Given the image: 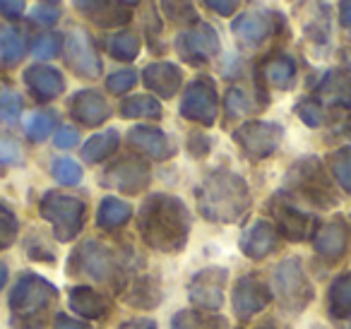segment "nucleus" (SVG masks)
I'll return each instance as SVG.
<instances>
[{"label":"nucleus","instance_id":"f257e3e1","mask_svg":"<svg viewBox=\"0 0 351 329\" xmlns=\"http://www.w3.org/2000/svg\"><path fill=\"white\" fill-rule=\"evenodd\" d=\"M142 241L159 252L181 250L191 233V212L178 197L152 195L137 212Z\"/></svg>","mask_w":351,"mask_h":329},{"label":"nucleus","instance_id":"f03ea898","mask_svg":"<svg viewBox=\"0 0 351 329\" xmlns=\"http://www.w3.org/2000/svg\"><path fill=\"white\" fill-rule=\"evenodd\" d=\"M248 185L241 175L231 171H215L197 188V207L202 217L210 221H239L248 212Z\"/></svg>","mask_w":351,"mask_h":329},{"label":"nucleus","instance_id":"7ed1b4c3","mask_svg":"<svg viewBox=\"0 0 351 329\" xmlns=\"http://www.w3.org/2000/svg\"><path fill=\"white\" fill-rule=\"evenodd\" d=\"M56 300V289L39 274L25 271L10 293V310L15 313V329H44L46 313Z\"/></svg>","mask_w":351,"mask_h":329},{"label":"nucleus","instance_id":"20e7f679","mask_svg":"<svg viewBox=\"0 0 351 329\" xmlns=\"http://www.w3.org/2000/svg\"><path fill=\"white\" fill-rule=\"evenodd\" d=\"M39 212L46 221L53 226V233L58 241L68 243L82 231L84 223V202L73 195L63 193H46L39 204Z\"/></svg>","mask_w":351,"mask_h":329},{"label":"nucleus","instance_id":"39448f33","mask_svg":"<svg viewBox=\"0 0 351 329\" xmlns=\"http://www.w3.org/2000/svg\"><path fill=\"white\" fill-rule=\"evenodd\" d=\"M272 291L274 298L279 300V305L291 313L303 310L313 300V286L308 281L306 271L301 267V260L291 257V260L279 262V267L274 269L272 276Z\"/></svg>","mask_w":351,"mask_h":329},{"label":"nucleus","instance_id":"423d86ee","mask_svg":"<svg viewBox=\"0 0 351 329\" xmlns=\"http://www.w3.org/2000/svg\"><path fill=\"white\" fill-rule=\"evenodd\" d=\"M289 188L296 190L298 195H303L308 202L317 204V207H335L337 204L330 180H327L325 171H322L320 161H317L315 156L298 161V164L289 171Z\"/></svg>","mask_w":351,"mask_h":329},{"label":"nucleus","instance_id":"0eeeda50","mask_svg":"<svg viewBox=\"0 0 351 329\" xmlns=\"http://www.w3.org/2000/svg\"><path fill=\"white\" fill-rule=\"evenodd\" d=\"M234 140L239 142V147L250 156V159H265L269 156L282 142V127L277 123H263L253 121L241 125L234 132Z\"/></svg>","mask_w":351,"mask_h":329},{"label":"nucleus","instance_id":"6e6552de","mask_svg":"<svg viewBox=\"0 0 351 329\" xmlns=\"http://www.w3.org/2000/svg\"><path fill=\"white\" fill-rule=\"evenodd\" d=\"M181 113L193 123L200 125H215L217 121V89L215 82L207 77H200L191 82L181 101Z\"/></svg>","mask_w":351,"mask_h":329},{"label":"nucleus","instance_id":"1a4fd4ad","mask_svg":"<svg viewBox=\"0 0 351 329\" xmlns=\"http://www.w3.org/2000/svg\"><path fill=\"white\" fill-rule=\"evenodd\" d=\"M176 51H178V56L186 63L202 65L219 53V36H217V32L210 25L202 22V25H195L193 29L183 32L176 39Z\"/></svg>","mask_w":351,"mask_h":329},{"label":"nucleus","instance_id":"9d476101","mask_svg":"<svg viewBox=\"0 0 351 329\" xmlns=\"http://www.w3.org/2000/svg\"><path fill=\"white\" fill-rule=\"evenodd\" d=\"M149 166L140 159H121L116 161L113 166H108L101 175V185L104 188H113L118 193H128V195H135L140 190H145L149 185Z\"/></svg>","mask_w":351,"mask_h":329},{"label":"nucleus","instance_id":"9b49d317","mask_svg":"<svg viewBox=\"0 0 351 329\" xmlns=\"http://www.w3.org/2000/svg\"><path fill=\"white\" fill-rule=\"evenodd\" d=\"M65 60L73 68V73H77L80 77L94 80L101 75V58H99L97 49H94L92 39H89L87 32L73 29L65 36Z\"/></svg>","mask_w":351,"mask_h":329},{"label":"nucleus","instance_id":"f8f14e48","mask_svg":"<svg viewBox=\"0 0 351 329\" xmlns=\"http://www.w3.org/2000/svg\"><path fill=\"white\" fill-rule=\"evenodd\" d=\"M282 27V17L277 12L258 10V12H245V15L234 20V34L239 36L243 44L248 46H260L267 36H272L274 32Z\"/></svg>","mask_w":351,"mask_h":329},{"label":"nucleus","instance_id":"ddd939ff","mask_svg":"<svg viewBox=\"0 0 351 329\" xmlns=\"http://www.w3.org/2000/svg\"><path fill=\"white\" fill-rule=\"evenodd\" d=\"M75 262H77L80 271L97 281H106L111 279L113 269H116V257H113V250L104 243L97 241H87L77 247L75 252Z\"/></svg>","mask_w":351,"mask_h":329},{"label":"nucleus","instance_id":"4468645a","mask_svg":"<svg viewBox=\"0 0 351 329\" xmlns=\"http://www.w3.org/2000/svg\"><path fill=\"white\" fill-rule=\"evenodd\" d=\"M272 300L269 289L255 276H243V279L236 281L234 286V313L241 319L253 317L263 308H267V303Z\"/></svg>","mask_w":351,"mask_h":329},{"label":"nucleus","instance_id":"2eb2a0df","mask_svg":"<svg viewBox=\"0 0 351 329\" xmlns=\"http://www.w3.org/2000/svg\"><path fill=\"white\" fill-rule=\"evenodd\" d=\"M70 111H73L75 121H80L82 125H89V127L101 125V123L108 121V116H111L108 101L99 92H92V89H84V92L75 94L73 103H70Z\"/></svg>","mask_w":351,"mask_h":329},{"label":"nucleus","instance_id":"dca6fc26","mask_svg":"<svg viewBox=\"0 0 351 329\" xmlns=\"http://www.w3.org/2000/svg\"><path fill=\"white\" fill-rule=\"evenodd\" d=\"M130 145L135 149H140L142 154H147L149 159L164 161L169 156H173L176 147L169 142V137L159 130V127H149V125H137L130 130Z\"/></svg>","mask_w":351,"mask_h":329},{"label":"nucleus","instance_id":"f3484780","mask_svg":"<svg viewBox=\"0 0 351 329\" xmlns=\"http://www.w3.org/2000/svg\"><path fill=\"white\" fill-rule=\"evenodd\" d=\"M25 82L32 89V94L41 101H51V99L60 97L65 89L63 75L51 65H32L25 73Z\"/></svg>","mask_w":351,"mask_h":329},{"label":"nucleus","instance_id":"a211bd4d","mask_svg":"<svg viewBox=\"0 0 351 329\" xmlns=\"http://www.w3.org/2000/svg\"><path fill=\"white\" fill-rule=\"evenodd\" d=\"M142 80H145L147 89H152L156 97L171 99L178 92V87H181L183 75H181V68L173 63H152L145 68Z\"/></svg>","mask_w":351,"mask_h":329},{"label":"nucleus","instance_id":"6ab92c4d","mask_svg":"<svg viewBox=\"0 0 351 329\" xmlns=\"http://www.w3.org/2000/svg\"><path fill=\"white\" fill-rule=\"evenodd\" d=\"M269 207H272V212H274L279 231H282L289 241H303V238L311 236L313 219L308 217V214L298 212V209L291 207V204H282L279 199L269 202Z\"/></svg>","mask_w":351,"mask_h":329},{"label":"nucleus","instance_id":"aec40b11","mask_svg":"<svg viewBox=\"0 0 351 329\" xmlns=\"http://www.w3.org/2000/svg\"><path fill=\"white\" fill-rule=\"evenodd\" d=\"M219 271L221 269H207V271H200V274L193 279L191 300L197 305V308H205V310L221 308V303H224V295H221L224 281H217L215 284V276L219 274Z\"/></svg>","mask_w":351,"mask_h":329},{"label":"nucleus","instance_id":"412c9836","mask_svg":"<svg viewBox=\"0 0 351 329\" xmlns=\"http://www.w3.org/2000/svg\"><path fill=\"white\" fill-rule=\"evenodd\" d=\"M274 243H277L274 226L260 219L253 226H248V231L241 236V250L248 257H253V260H263L265 255H269L274 250Z\"/></svg>","mask_w":351,"mask_h":329},{"label":"nucleus","instance_id":"4be33fe9","mask_svg":"<svg viewBox=\"0 0 351 329\" xmlns=\"http://www.w3.org/2000/svg\"><path fill=\"white\" fill-rule=\"evenodd\" d=\"M68 303H70V310L77 313L80 317L97 319V317H104L106 313H111V300L104 293H99V291L87 289V286H77V289L70 291Z\"/></svg>","mask_w":351,"mask_h":329},{"label":"nucleus","instance_id":"5701e85b","mask_svg":"<svg viewBox=\"0 0 351 329\" xmlns=\"http://www.w3.org/2000/svg\"><path fill=\"white\" fill-rule=\"evenodd\" d=\"M346 236H349L346 223L341 221V219H335V221L325 223V226L315 233L313 245H315V250L320 252L322 257L337 260V257H341L346 250Z\"/></svg>","mask_w":351,"mask_h":329},{"label":"nucleus","instance_id":"b1692460","mask_svg":"<svg viewBox=\"0 0 351 329\" xmlns=\"http://www.w3.org/2000/svg\"><path fill=\"white\" fill-rule=\"evenodd\" d=\"M317 89H320V94L330 103L351 108V75H346L344 70H332V73H327Z\"/></svg>","mask_w":351,"mask_h":329},{"label":"nucleus","instance_id":"393cba45","mask_svg":"<svg viewBox=\"0 0 351 329\" xmlns=\"http://www.w3.org/2000/svg\"><path fill=\"white\" fill-rule=\"evenodd\" d=\"M263 75H265V82L274 89H289L296 77V63H293L291 56H272V58L265 63L263 68Z\"/></svg>","mask_w":351,"mask_h":329},{"label":"nucleus","instance_id":"a878e982","mask_svg":"<svg viewBox=\"0 0 351 329\" xmlns=\"http://www.w3.org/2000/svg\"><path fill=\"white\" fill-rule=\"evenodd\" d=\"M118 142H121V137H118V130L99 132V135L89 137V140L84 142L82 159L89 161V164H99V161L108 159V156H111L113 151L118 149Z\"/></svg>","mask_w":351,"mask_h":329},{"label":"nucleus","instance_id":"bb28decb","mask_svg":"<svg viewBox=\"0 0 351 329\" xmlns=\"http://www.w3.org/2000/svg\"><path fill=\"white\" fill-rule=\"evenodd\" d=\"M132 217V207L125 202V199L118 197H106L101 204H99V214H97V223L106 231H113V228L128 223Z\"/></svg>","mask_w":351,"mask_h":329},{"label":"nucleus","instance_id":"cd10ccee","mask_svg":"<svg viewBox=\"0 0 351 329\" xmlns=\"http://www.w3.org/2000/svg\"><path fill=\"white\" fill-rule=\"evenodd\" d=\"M327 305L335 317H351V271L332 281Z\"/></svg>","mask_w":351,"mask_h":329},{"label":"nucleus","instance_id":"c85d7f7f","mask_svg":"<svg viewBox=\"0 0 351 329\" xmlns=\"http://www.w3.org/2000/svg\"><path fill=\"white\" fill-rule=\"evenodd\" d=\"M159 284H156L154 279H149V276H142V279H137L135 284L130 286V291L125 293V300L130 305H135V308H154L156 303H159Z\"/></svg>","mask_w":351,"mask_h":329},{"label":"nucleus","instance_id":"c756f323","mask_svg":"<svg viewBox=\"0 0 351 329\" xmlns=\"http://www.w3.org/2000/svg\"><path fill=\"white\" fill-rule=\"evenodd\" d=\"M25 56V39L15 27H0V60L15 65Z\"/></svg>","mask_w":351,"mask_h":329},{"label":"nucleus","instance_id":"7c9ffc66","mask_svg":"<svg viewBox=\"0 0 351 329\" xmlns=\"http://www.w3.org/2000/svg\"><path fill=\"white\" fill-rule=\"evenodd\" d=\"M121 116L123 118H159L161 116V103L154 97L147 94H137L121 103Z\"/></svg>","mask_w":351,"mask_h":329},{"label":"nucleus","instance_id":"2f4dec72","mask_svg":"<svg viewBox=\"0 0 351 329\" xmlns=\"http://www.w3.org/2000/svg\"><path fill=\"white\" fill-rule=\"evenodd\" d=\"M106 49L113 58L125 60L128 63V60H135L137 53H140V39H137V34H132V32H118V34H113L111 39L106 41Z\"/></svg>","mask_w":351,"mask_h":329},{"label":"nucleus","instance_id":"473e14b6","mask_svg":"<svg viewBox=\"0 0 351 329\" xmlns=\"http://www.w3.org/2000/svg\"><path fill=\"white\" fill-rule=\"evenodd\" d=\"M327 164H330V171L337 178V183L346 193H351V147H341V149L332 151Z\"/></svg>","mask_w":351,"mask_h":329},{"label":"nucleus","instance_id":"72a5a7b5","mask_svg":"<svg viewBox=\"0 0 351 329\" xmlns=\"http://www.w3.org/2000/svg\"><path fill=\"white\" fill-rule=\"evenodd\" d=\"M161 10L173 25H193L197 20L195 3L193 0H159Z\"/></svg>","mask_w":351,"mask_h":329},{"label":"nucleus","instance_id":"f704fd0d","mask_svg":"<svg viewBox=\"0 0 351 329\" xmlns=\"http://www.w3.org/2000/svg\"><path fill=\"white\" fill-rule=\"evenodd\" d=\"M53 127H56V113L53 111H36L25 121L27 137L34 140V142L46 140V137L53 132Z\"/></svg>","mask_w":351,"mask_h":329},{"label":"nucleus","instance_id":"c9c22d12","mask_svg":"<svg viewBox=\"0 0 351 329\" xmlns=\"http://www.w3.org/2000/svg\"><path fill=\"white\" fill-rule=\"evenodd\" d=\"M87 15L92 17L99 27H118V25H125V22L130 20V12L128 10H121V8H116V5H108V3H104V0H99Z\"/></svg>","mask_w":351,"mask_h":329},{"label":"nucleus","instance_id":"e433bc0d","mask_svg":"<svg viewBox=\"0 0 351 329\" xmlns=\"http://www.w3.org/2000/svg\"><path fill=\"white\" fill-rule=\"evenodd\" d=\"M51 173L60 185H77L82 180V169L73 159H56L51 164Z\"/></svg>","mask_w":351,"mask_h":329},{"label":"nucleus","instance_id":"4c0bfd02","mask_svg":"<svg viewBox=\"0 0 351 329\" xmlns=\"http://www.w3.org/2000/svg\"><path fill=\"white\" fill-rule=\"evenodd\" d=\"M17 231H20V221H17L15 212L8 204L0 202V247H8L15 241Z\"/></svg>","mask_w":351,"mask_h":329},{"label":"nucleus","instance_id":"58836bf2","mask_svg":"<svg viewBox=\"0 0 351 329\" xmlns=\"http://www.w3.org/2000/svg\"><path fill=\"white\" fill-rule=\"evenodd\" d=\"M58 51H60V39L56 34H41L39 39L34 41V46H32V53H34L39 60L56 58Z\"/></svg>","mask_w":351,"mask_h":329},{"label":"nucleus","instance_id":"ea45409f","mask_svg":"<svg viewBox=\"0 0 351 329\" xmlns=\"http://www.w3.org/2000/svg\"><path fill=\"white\" fill-rule=\"evenodd\" d=\"M137 82V75L132 73V70H118V73H113L111 77L106 80V87L108 92L113 94H125L128 89H132Z\"/></svg>","mask_w":351,"mask_h":329},{"label":"nucleus","instance_id":"a19ab883","mask_svg":"<svg viewBox=\"0 0 351 329\" xmlns=\"http://www.w3.org/2000/svg\"><path fill=\"white\" fill-rule=\"evenodd\" d=\"M296 113H298V118H301V121L306 123L308 127H317L322 123V108L317 106L315 101H311V99H306V101L298 103Z\"/></svg>","mask_w":351,"mask_h":329},{"label":"nucleus","instance_id":"79ce46f5","mask_svg":"<svg viewBox=\"0 0 351 329\" xmlns=\"http://www.w3.org/2000/svg\"><path fill=\"white\" fill-rule=\"evenodd\" d=\"M226 106H229L231 116H241L243 111H248V99L243 97L241 89H231L229 97H226Z\"/></svg>","mask_w":351,"mask_h":329},{"label":"nucleus","instance_id":"37998d69","mask_svg":"<svg viewBox=\"0 0 351 329\" xmlns=\"http://www.w3.org/2000/svg\"><path fill=\"white\" fill-rule=\"evenodd\" d=\"M77 142H80V132L75 127H60L56 132V147H60V149H73Z\"/></svg>","mask_w":351,"mask_h":329},{"label":"nucleus","instance_id":"c03bdc74","mask_svg":"<svg viewBox=\"0 0 351 329\" xmlns=\"http://www.w3.org/2000/svg\"><path fill=\"white\" fill-rule=\"evenodd\" d=\"M0 161L3 164H17L20 161V147L15 140H0Z\"/></svg>","mask_w":351,"mask_h":329},{"label":"nucleus","instance_id":"a18cd8bd","mask_svg":"<svg viewBox=\"0 0 351 329\" xmlns=\"http://www.w3.org/2000/svg\"><path fill=\"white\" fill-rule=\"evenodd\" d=\"M32 17H34L36 22H41V25H53V22H58L60 10L53 5H36L34 12H32Z\"/></svg>","mask_w":351,"mask_h":329},{"label":"nucleus","instance_id":"49530a36","mask_svg":"<svg viewBox=\"0 0 351 329\" xmlns=\"http://www.w3.org/2000/svg\"><path fill=\"white\" fill-rule=\"evenodd\" d=\"M210 10H215L217 15H224V17H229V15H234L236 12V8H239V3L241 0H202Z\"/></svg>","mask_w":351,"mask_h":329},{"label":"nucleus","instance_id":"de8ad7c7","mask_svg":"<svg viewBox=\"0 0 351 329\" xmlns=\"http://www.w3.org/2000/svg\"><path fill=\"white\" fill-rule=\"evenodd\" d=\"M25 12V0H0V15L17 20Z\"/></svg>","mask_w":351,"mask_h":329},{"label":"nucleus","instance_id":"09e8293b","mask_svg":"<svg viewBox=\"0 0 351 329\" xmlns=\"http://www.w3.org/2000/svg\"><path fill=\"white\" fill-rule=\"evenodd\" d=\"M20 108H22V101L20 97H8V101H3V118L5 121H15L17 116H20Z\"/></svg>","mask_w":351,"mask_h":329},{"label":"nucleus","instance_id":"8fccbe9b","mask_svg":"<svg viewBox=\"0 0 351 329\" xmlns=\"http://www.w3.org/2000/svg\"><path fill=\"white\" fill-rule=\"evenodd\" d=\"M53 329H89V327L84 322H80V319L68 317V315H58V317H56Z\"/></svg>","mask_w":351,"mask_h":329},{"label":"nucleus","instance_id":"3c124183","mask_svg":"<svg viewBox=\"0 0 351 329\" xmlns=\"http://www.w3.org/2000/svg\"><path fill=\"white\" fill-rule=\"evenodd\" d=\"M195 317L188 313H178L173 317V329H195Z\"/></svg>","mask_w":351,"mask_h":329},{"label":"nucleus","instance_id":"603ef678","mask_svg":"<svg viewBox=\"0 0 351 329\" xmlns=\"http://www.w3.org/2000/svg\"><path fill=\"white\" fill-rule=\"evenodd\" d=\"M339 20L341 27L351 34V0H341L339 3Z\"/></svg>","mask_w":351,"mask_h":329},{"label":"nucleus","instance_id":"864d4df0","mask_svg":"<svg viewBox=\"0 0 351 329\" xmlns=\"http://www.w3.org/2000/svg\"><path fill=\"white\" fill-rule=\"evenodd\" d=\"M121 329H156V322H152V319H147V317H140V319L125 322Z\"/></svg>","mask_w":351,"mask_h":329},{"label":"nucleus","instance_id":"5fc2aeb1","mask_svg":"<svg viewBox=\"0 0 351 329\" xmlns=\"http://www.w3.org/2000/svg\"><path fill=\"white\" fill-rule=\"evenodd\" d=\"M99 0H75V5L80 8V10H84V12H89L94 5H97Z\"/></svg>","mask_w":351,"mask_h":329},{"label":"nucleus","instance_id":"6e6d98bb","mask_svg":"<svg viewBox=\"0 0 351 329\" xmlns=\"http://www.w3.org/2000/svg\"><path fill=\"white\" fill-rule=\"evenodd\" d=\"M5 281H8V267L3 265V262H0V289L5 286Z\"/></svg>","mask_w":351,"mask_h":329},{"label":"nucleus","instance_id":"4d7b16f0","mask_svg":"<svg viewBox=\"0 0 351 329\" xmlns=\"http://www.w3.org/2000/svg\"><path fill=\"white\" fill-rule=\"evenodd\" d=\"M121 3H125V5H135V3H140V0H121Z\"/></svg>","mask_w":351,"mask_h":329},{"label":"nucleus","instance_id":"13d9d810","mask_svg":"<svg viewBox=\"0 0 351 329\" xmlns=\"http://www.w3.org/2000/svg\"><path fill=\"white\" fill-rule=\"evenodd\" d=\"M346 329H351V317H349V322H346Z\"/></svg>","mask_w":351,"mask_h":329},{"label":"nucleus","instance_id":"bf43d9fd","mask_svg":"<svg viewBox=\"0 0 351 329\" xmlns=\"http://www.w3.org/2000/svg\"><path fill=\"white\" fill-rule=\"evenodd\" d=\"M0 106H3V94H0Z\"/></svg>","mask_w":351,"mask_h":329},{"label":"nucleus","instance_id":"052dcab7","mask_svg":"<svg viewBox=\"0 0 351 329\" xmlns=\"http://www.w3.org/2000/svg\"><path fill=\"white\" fill-rule=\"evenodd\" d=\"M49 3H56V0H49Z\"/></svg>","mask_w":351,"mask_h":329}]
</instances>
